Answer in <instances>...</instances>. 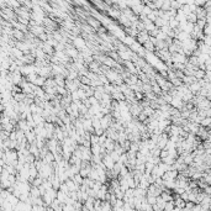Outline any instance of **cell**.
Wrapping results in <instances>:
<instances>
[{
  "instance_id": "13",
  "label": "cell",
  "mask_w": 211,
  "mask_h": 211,
  "mask_svg": "<svg viewBox=\"0 0 211 211\" xmlns=\"http://www.w3.org/2000/svg\"><path fill=\"white\" fill-rule=\"evenodd\" d=\"M195 206V204L194 202H190V201H187L185 202V209H188V210H192V207Z\"/></svg>"
},
{
  "instance_id": "14",
  "label": "cell",
  "mask_w": 211,
  "mask_h": 211,
  "mask_svg": "<svg viewBox=\"0 0 211 211\" xmlns=\"http://www.w3.org/2000/svg\"><path fill=\"white\" fill-rule=\"evenodd\" d=\"M165 157H168V151L162 149V151H161V153H159V158L163 159V158H165Z\"/></svg>"
},
{
  "instance_id": "7",
  "label": "cell",
  "mask_w": 211,
  "mask_h": 211,
  "mask_svg": "<svg viewBox=\"0 0 211 211\" xmlns=\"http://www.w3.org/2000/svg\"><path fill=\"white\" fill-rule=\"evenodd\" d=\"M161 162L164 163V164H167V165H173L174 163H175V159H173V158H170V157H165V158L161 159Z\"/></svg>"
},
{
  "instance_id": "9",
  "label": "cell",
  "mask_w": 211,
  "mask_h": 211,
  "mask_svg": "<svg viewBox=\"0 0 211 211\" xmlns=\"http://www.w3.org/2000/svg\"><path fill=\"white\" fill-rule=\"evenodd\" d=\"M210 122H211V118L205 117V118L201 120V122H200V126H201V127H210Z\"/></svg>"
},
{
  "instance_id": "11",
  "label": "cell",
  "mask_w": 211,
  "mask_h": 211,
  "mask_svg": "<svg viewBox=\"0 0 211 211\" xmlns=\"http://www.w3.org/2000/svg\"><path fill=\"white\" fill-rule=\"evenodd\" d=\"M170 9V1H163L161 10L162 11H168Z\"/></svg>"
},
{
  "instance_id": "5",
  "label": "cell",
  "mask_w": 211,
  "mask_h": 211,
  "mask_svg": "<svg viewBox=\"0 0 211 211\" xmlns=\"http://www.w3.org/2000/svg\"><path fill=\"white\" fill-rule=\"evenodd\" d=\"M67 198H68V195L64 194V192H62L61 190H57V195H56V200H58L61 204H64Z\"/></svg>"
},
{
  "instance_id": "10",
  "label": "cell",
  "mask_w": 211,
  "mask_h": 211,
  "mask_svg": "<svg viewBox=\"0 0 211 211\" xmlns=\"http://www.w3.org/2000/svg\"><path fill=\"white\" fill-rule=\"evenodd\" d=\"M72 180H73L77 185H79V187H80L81 184H83V178H81V177L79 175V174H75V175L73 177V179H72Z\"/></svg>"
},
{
  "instance_id": "15",
  "label": "cell",
  "mask_w": 211,
  "mask_h": 211,
  "mask_svg": "<svg viewBox=\"0 0 211 211\" xmlns=\"http://www.w3.org/2000/svg\"><path fill=\"white\" fill-rule=\"evenodd\" d=\"M180 211H190V210H188V209H185V207H184V209H181Z\"/></svg>"
},
{
  "instance_id": "1",
  "label": "cell",
  "mask_w": 211,
  "mask_h": 211,
  "mask_svg": "<svg viewBox=\"0 0 211 211\" xmlns=\"http://www.w3.org/2000/svg\"><path fill=\"white\" fill-rule=\"evenodd\" d=\"M148 40H149V35H148L147 31H141V32L137 33L136 42L138 43V44H141V46H142L143 43H146Z\"/></svg>"
},
{
  "instance_id": "4",
  "label": "cell",
  "mask_w": 211,
  "mask_h": 211,
  "mask_svg": "<svg viewBox=\"0 0 211 211\" xmlns=\"http://www.w3.org/2000/svg\"><path fill=\"white\" fill-rule=\"evenodd\" d=\"M185 20H187V22H189V24L195 25L196 21H198V17H196L195 13H189V14L185 15Z\"/></svg>"
},
{
  "instance_id": "2",
  "label": "cell",
  "mask_w": 211,
  "mask_h": 211,
  "mask_svg": "<svg viewBox=\"0 0 211 211\" xmlns=\"http://www.w3.org/2000/svg\"><path fill=\"white\" fill-rule=\"evenodd\" d=\"M87 25L88 26H90V27L94 30V31H96L100 26H101V24L96 20V19H94V17H91V16H89L88 19H87Z\"/></svg>"
},
{
  "instance_id": "16",
  "label": "cell",
  "mask_w": 211,
  "mask_h": 211,
  "mask_svg": "<svg viewBox=\"0 0 211 211\" xmlns=\"http://www.w3.org/2000/svg\"><path fill=\"white\" fill-rule=\"evenodd\" d=\"M146 211H153V210H152V207H148V209H147Z\"/></svg>"
},
{
  "instance_id": "12",
  "label": "cell",
  "mask_w": 211,
  "mask_h": 211,
  "mask_svg": "<svg viewBox=\"0 0 211 211\" xmlns=\"http://www.w3.org/2000/svg\"><path fill=\"white\" fill-rule=\"evenodd\" d=\"M112 207H118V209H121V207H124V201H122V200H116V202H115V205Z\"/></svg>"
},
{
  "instance_id": "6",
  "label": "cell",
  "mask_w": 211,
  "mask_h": 211,
  "mask_svg": "<svg viewBox=\"0 0 211 211\" xmlns=\"http://www.w3.org/2000/svg\"><path fill=\"white\" fill-rule=\"evenodd\" d=\"M168 26L172 30H174V28H177L178 26H179V22H178L174 17H172V19H169V21H168Z\"/></svg>"
},
{
  "instance_id": "8",
  "label": "cell",
  "mask_w": 211,
  "mask_h": 211,
  "mask_svg": "<svg viewBox=\"0 0 211 211\" xmlns=\"http://www.w3.org/2000/svg\"><path fill=\"white\" fill-rule=\"evenodd\" d=\"M155 200H157V198H155V196H152V195H147V196H146V202H147L149 206L154 205V204H155Z\"/></svg>"
},
{
  "instance_id": "3",
  "label": "cell",
  "mask_w": 211,
  "mask_h": 211,
  "mask_svg": "<svg viewBox=\"0 0 211 211\" xmlns=\"http://www.w3.org/2000/svg\"><path fill=\"white\" fill-rule=\"evenodd\" d=\"M64 183L67 185V188H68V191H78V190H79V185H77L72 179L65 180Z\"/></svg>"
}]
</instances>
